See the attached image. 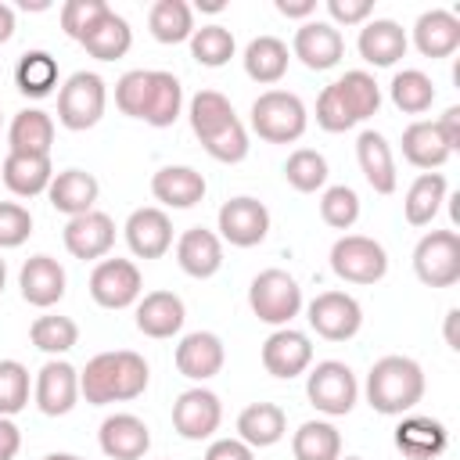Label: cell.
Returning a JSON list of instances; mask_svg holds the SVG:
<instances>
[{
    "label": "cell",
    "instance_id": "59",
    "mask_svg": "<svg viewBox=\"0 0 460 460\" xmlns=\"http://www.w3.org/2000/svg\"><path fill=\"white\" fill-rule=\"evenodd\" d=\"M456 320H460V309H449L446 313V345L449 349H460V341H456Z\"/></svg>",
    "mask_w": 460,
    "mask_h": 460
},
{
    "label": "cell",
    "instance_id": "32",
    "mask_svg": "<svg viewBox=\"0 0 460 460\" xmlns=\"http://www.w3.org/2000/svg\"><path fill=\"white\" fill-rule=\"evenodd\" d=\"M54 119L43 108H22L7 126V147L14 155H50Z\"/></svg>",
    "mask_w": 460,
    "mask_h": 460
},
{
    "label": "cell",
    "instance_id": "40",
    "mask_svg": "<svg viewBox=\"0 0 460 460\" xmlns=\"http://www.w3.org/2000/svg\"><path fill=\"white\" fill-rule=\"evenodd\" d=\"M14 86L25 93V97H47V93H54V86H58V61H54V54H47V50H25L22 58H18V65H14Z\"/></svg>",
    "mask_w": 460,
    "mask_h": 460
},
{
    "label": "cell",
    "instance_id": "42",
    "mask_svg": "<svg viewBox=\"0 0 460 460\" xmlns=\"http://www.w3.org/2000/svg\"><path fill=\"white\" fill-rule=\"evenodd\" d=\"M29 338L40 352L47 356H65L79 345V327L72 316H58V313H47V316H36L32 327H29Z\"/></svg>",
    "mask_w": 460,
    "mask_h": 460
},
{
    "label": "cell",
    "instance_id": "30",
    "mask_svg": "<svg viewBox=\"0 0 460 460\" xmlns=\"http://www.w3.org/2000/svg\"><path fill=\"white\" fill-rule=\"evenodd\" d=\"M284 435H288V417L277 402H252L237 417V438L248 442L252 449L277 446Z\"/></svg>",
    "mask_w": 460,
    "mask_h": 460
},
{
    "label": "cell",
    "instance_id": "51",
    "mask_svg": "<svg viewBox=\"0 0 460 460\" xmlns=\"http://www.w3.org/2000/svg\"><path fill=\"white\" fill-rule=\"evenodd\" d=\"M32 234V216L18 201H0V252L4 248H22Z\"/></svg>",
    "mask_w": 460,
    "mask_h": 460
},
{
    "label": "cell",
    "instance_id": "14",
    "mask_svg": "<svg viewBox=\"0 0 460 460\" xmlns=\"http://www.w3.org/2000/svg\"><path fill=\"white\" fill-rule=\"evenodd\" d=\"M291 54L305 65V68H313V72H327V68H334L341 58H345V36L331 25V22H302L298 29H295V40H291Z\"/></svg>",
    "mask_w": 460,
    "mask_h": 460
},
{
    "label": "cell",
    "instance_id": "18",
    "mask_svg": "<svg viewBox=\"0 0 460 460\" xmlns=\"http://www.w3.org/2000/svg\"><path fill=\"white\" fill-rule=\"evenodd\" d=\"M97 442L108 460H144L151 449V428L137 413H111L101 420Z\"/></svg>",
    "mask_w": 460,
    "mask_h": 460
},
{
    "label": "cell",
    "instance_id": "34",
    "mask_svg": "<svg viewBox=\"0 0 460 460\" xmlns=\"http://www.w3.org/2000/svg\"><path fill=\"white\" fill-rule=\"evenodd\" d=\"M402 158L413 165V169H420V172H431V169H442L446 162H449V147L442 144V137H438V129H435V122H424V119H417V122H410L406 129H402Z\"/></svg>",
    "mask_w": 460,
    "mask_h": 460
},
{
    "label": "cell",
    "instance_id": "21",
    "mask_svg": "<svg viewBox=\"0 0 460 460\" xmlns=\"http://www.w3.org/2000/svg\"><path fill=\"white\" fill-rule=\"evenodd\" d=\"M406 29L392 18H374V22H363L359 29V40H356V50L367 65L374 68H392L399 58H406Z\"/></svg>",
    "mask_w": 460,
    "mask_h": 460
},
{
    "label": "cell",
    "instance_id": "12",
    "mask_svg": "<svg viewBox=\"0 0 460 460\" xmlns=\"http://www.w3.org/2000/svg\"><path fill=\"white\" fill-rule=\"evenodd\" d=\"M223 424V402L216 392L208 388H187L176 395L172 402V428L180 438L187 442H201V438H212Z\"/></svg>",
    "mask_w": 460,
    "mask_h": 460
},
{
    "label": "cell",
    "instance_id": "58",
    "mask_svg": "<svg viewBox=\"0 0 460 460\" xmlns=\"http://www.w3.org/2000/svg\"><path fill=\"white\" fill-rule=\"evenodd\" d=\"M14 36V7L0 4V43H7Z\"/></svg>",
    "mask_w": 460,
    "mask_h": 460
},
{
    "label": "cell",
    "instance_id": "56",
    "mask_svg": "<svg viewBox=\"0 0 460 460\" xmlns=\"http://www.w3.org/2000/svg\"><path fill=\"white\" fill-rule=\"evenodd\" d=\"M22 449V431L11 417H0V460H14Z\"/></svg>",
    "mask_w": 460,
    "mask_h": 460
},
{
    "label": "cell",
    "instance_id": "39",
    "mask_svg": "<svg viewBox=\"0 0 460 460\" xmlns=\"http://www.w3.org/2000/svg\"><path fill=\"white\" fill-rule=\"evenodd\" d=\"M295 460H338L341 456V431L331 420H305L291 435Z\"/></svg>",
    "mask_w": 460,
    "mask_h": 460
},
{
    "label": "cell",
    "instance_id": "25",
    "mask_svg": "<svg viewBox=\"0 0 460 460\" xmlns=\"http://www.w3.org/2000/svg\"><path fill=\"white\" fill-rule=\"evenodd\" d=\"M205 176L190 165H162L151 176V194L165 208H194L205 198Z\"/></svg>",
    "mask_w": 460,
    "mask_h": 460
},
{
    "label": "cell",
    "instance_id": "48",
    "mask_svg": "<svg viewBox=\"0 0 460 460\" xmlns=\"http://www.w3.org/2000/svg\"><path fill=\"white\" fill-rule=\"evenodd\" d=\"M108 11L111 7L104 0H65V7H61V29H65L68 40L83 43Z\"/></svg>",
    "mask_w": 460,
    "mask_h": 460
},
{
    "label": "cell",
    "instance_id": "22",
    "mask_svg": "<svg viewBox=\"0 0 460 460\" xmlns=\"http://www.w3.org/2000/svg\"><path fill=\"white\" fill-rule=\"evenodd\" d=\"M176 262L194 280L216 277L219 266H223V241H219V234L216 230H205V226L183 230L180 241H176Z\"/></svg>",
    "mask_w": 460,
    "mask_h": 460
},
{
    "label": "cell",
    "instance_id": "4",
    "mask_svg": "<svg viewBox=\"0 0 460 460\" xmlns=\"http://www.w3.org/2000/svg\"><path fill=\"white\" fill-rule=\"evenodd\" d=\"M248 305L252 313L270 327H291V320L302 313V288L288 270H262L248 284Z\"/></svg>",
    "mask_w": 460,
    "mask_h": 460
},
{
    "label": "cell",
    "instance_id": "46",
    "mask_svg": "<svg viewBox=\"0 0 460 460\" xmlns=\"http://www.w3.org/2000/svg\"><path fill=\"white\" fill-rule=\"evenodd\" d=\"M201 147L216 158V162H223V165H237V162H244L248 158V129H244V122L234 115L230 122H223L219 129H212L208 137H201Z\"/></svg>",
    "mask_w": 460,
    "mask_h": 460
},
{
    "label": "cell",
    "instance_id": "41",
    "mask_svg": "<svg viewBox=\"0 0 460 460\" xmlns=\"http://www.w3.org/2000/svg\"><path fill=\"white\" fill-rule=\"evenodd\" d=\"M392 104L402 111V115H424L431 104H435V83L431 75H424L420 68H402L392 75Z\"/></svg>",
    "mask_w": 460,
    "mask_h": 460
},
{
    "label": "cell",
    "instance_id": "13",
    "mask_svg": "<svg viewBox=\"0 0 460 460\" xmlns=\"http://www.w3.org/2000/svg\"><path fill=\"white\" fill-rule=\"evenodd\" d=\"M32 399H36L40 413H47V417L72 413V406L79 402V370L68 359H47L36 374Z\"/></svg>",
    "mask_w": 460,
    "mask_h": 460
},
{
    "label": "cell",
    "instance_id": "35",
    "mask_svg": "<svg viewBox=\"0 0 460 460\" xmlns=\"http://www.w3.org/2000/svg\"><path fill=\"white\" fill-rule=\"evenodd\" d=\"M446 194H449V183H446L442 172H420V176L410 183L406 198H402V216H406V223H410V226H428V223L438 216Z\"/></svg>",
    "mask_w": 460,
    "mask_h": 460
},
{
    "label": "cell",
    "instance_id": "60",
    "mask_svg": "<svg viewBox=\"0 0 460 460\" xmlns=\"http://www.w3.org/2000/svg\"><path fill=\"white\" fill-rule=\"evenodd\" d=\"M22 7H25V11H47L50 4H47V0H22Z\"/></svg>",
    "mask_w": 460,
    "mask_h": 460
},
{
    "label": "cell",
    "instance_id": "8",
    "mask_svg": "<svg viewBox=\"0 0 460 460\" xmlns=\"http://www.w3.org/2000/svg\"><path fill=\"white\" fill-rule=\"evenodd\" d=\"M413 273L428 288H453L460 280V234L428 230L413 248Z\"/></svg>",
    "mask_w": 460,
    "mask_h": 460
},
{
    "label": "cell",
    "instance_id": "57",
    "mask_svg": "<svg viewBox=\"0 0 460 460\" xmlns=\"http://www.w3.org/2000/svg\"><path fill=\"white\" fill-rule=\"evenodd\" d=\"M277 11L284 18H305L309 22V14L316 11V0H277Z\"/></svg>",
    "mask_w": 460,
    "mask_h": 460
},
{
    "label": "cell",
    "instance_id": "28",
    "mask_svg": "<svg viewBox=\"0 0 460 460\" xmlns=\"http://www.w3.org/2000/svg\"><path fill=\"white\" fill-rule=\"evenodd\" d=\"M449 446L446 424L431 417H402L395 428V449L410 460H435Z\"/></svg>",
    "mask_w": 460,
    "mask_h": 460
},
{
    "label": "cell",
    "instance_id": "49",
    "mask_svg": "<svg viewBox=\"0 0 460 460\" xmlns=\"http://www.w3.org/2000/svg\"><path fill=\"white\" fill-rule=\"evenodd\" d=\"M29 406V370L18 359H0V417H14Z\"/></svg>",
    "mask_w": 460,
    "mask_h": 460
},
{
    "label": "cell",
    "instance_id": "5",
    "mask_svg": "<svg viewBox=\"0 0 460 460\" xmlns=\"http://www.w3.org/2000/svg\"><path fill=\"white\" fill-rule=\"evenodd\" d=\"M108 108V86L97 72H72L58 90V122L72 133L93 129Z\"/></svg>",
    "mask_w": 460,
    "mask_h": 460
},
{
    "label": "cell",
    "instance_id": "15",
    "mask_svg": "<svg viewBox=\"0 0 460 460\" xmlns=\"http://www.w3.org/2000/svg\"><path fill=\"white\" fill-rule=\"evenodd\" d=\"M262 367L266 374L291 381L298 374H305L313 367V341L309 334L295 331V327H277L266 341H262Z\"/></svg>",
    "mask_w": 460,
    "mask_h": 460
},
{
    "label": "cell",
    "instance_id": "29",
    "mask_svg": "<svg viewBox=\"0 0 460 460\" xmlns=\"http://www.w3.org/2000/svg\"><path fill=\"white\" fill-rule=\"evenodd\" d=\"M413 47L424 58H449L460 47V18L453 11H424L413 25Z\"/></svg>",
    "mask_w": 460,
    "mask_h": 460
},
{
    "label": "cell",
    "instance_id": "20",
    "mask_svg": "<svg viewBox=\"0 0 460 460\" xmlns=\"http://www.w3.org/2000/svg\"><path fill=\"white\" fill-rule=\"evenodd\" d=\"M223 363H226V349L223 338L212 331H190L176 345V370L187 381H208L223 370Z\"/></svg>",
    "mask_w": 460,
    "mask_h": 460
},
{
    "label": "cell",
    "instance_id": "27",
    "mask_svg": "<svg viewBox=\"0 0 460 460\" xmlns=\"http://www.w3.org/2000/svg\"><path fill=\"white\" fill-rule=\"evenodd\" d=\"M97 194H101V183L93 172L86 169H65V172H54L50 187H47V198L58 212H65L68 219L72 216H83L97 205Z\"/></svg>",
    "mask_w": 460,
    "mask_h": 460
},
{
    "label": "cell",
    "instance_id": "7",
    "mask_svg": "<svg viewBox=\"0 0 460 460\" xmlns=\"http://www.w3.org/2000/svg\"><path fill=\"white\" fill-rule=\"evenodd\" d=\"M305 395H309V402H313L320 413H327V417H345V413L356 406V399H359V381H356V374H352L349 363H341V359H323V363H316V367L309 370V377H305Z\"/></svg>",
    "mask_w": 460,
    "mask_h": 460
},
{
    "label": "cell",
    "instance_id": "38",
    "mask_svg": "<svg viewBox=\"0 0 460 460\" xmlns=\"http://www.w3.org/2000/svg\"><path fill=\"white\" fill-rule=\"evenodd\" d=\"M83 47H86V54L97 58V61H119V58H126L129 47H133V29H129V22H126L122 14L108 11V14L97 22V29L83 40Z\"/></svg>",
    "mask_w": 460,
    "mask_h": 460
},
{
    "label": "cell",
    "instance_id": "45",
    "mask_svg": "<svg viewBox=\"0 0 460 460\" xmlns=\"http://www.w3.org/2000/svg\"><path fill=\"white\" fill-rule=\"evenodd\" d=\"M187 119H190V129L194 137H208L212 129H219L223 122L234 119V104L219 93V90H198L190 97V108H187Z\"/></svg>",
    "mask_w": 460,
    "mask_h": 460
},
{
    "label": "cell",
    "instance_id": "1",
    "mask_svg": "<svg viewBox=\"0 0 460 460\" xmlns=\"http://www.w3.org/2000/svg\"><path fill=\"white\" fill-rule=\"evenodd\" d=\"M151 381L147 359L133 349H115V352H97L83 370H79V395L90 406H108V402H129L144 395Z\"/></svg>",
    "mask_w": 460,
    "mask_h": 460
},
{
    "label": "cell",
    "instance_id": "23",
    "mask_svg": "<svg viewBox=\"0 0 460 460\" xmlns=\"http://www.w3.org/2000/svg\"><path fill=\"white\" fill-rule=\"evenodd\" d=\"M356 162H359V172H363V180L370 183L374 194H392L399 187L392 144L377 129H363L359 133V140H356Z\"/></svg>",
    "mask_w": 460,
    "mask_h": 460
},
{
    "label": "cell",
    "instance_id": "54",
    "mask_svg": "<svg viewBox=\"0 0 460 460\" xmlns=\"http://www.w3.org/2000/svg\"><path fill=\"white\" fill-rule=\"evenodd\" d=\"M205 460H255V449L241 438H216L205 449Z\"/></svg>",
    "mask_w": 460,
    "mask_h": 460
},
{
    "label": "cell",
    "instance_id": "2",
    "mask_svg": "<svg viewBox=\"0 0 460 460\" xmlns=\"http://www.w3.org/2000/svg\"><path fill=\"white\" fill-rule=\"evenodd\" d=\"M424 370L410 356H381L367 374V402L374 413L402 417L424 399Z\"/></svg>",
    "mask_w": 460,
    "mask_h": 460
},
{
    "label": "cell",
    "instance_id": "16",
    "mask_svg": "<svg viewBox=\"0 0 460 460\" xmlns=\"http://www.w3.org/2000/svg\"><path fill=\"white\" fill-rule=\"evenodd\" d=\"M122 234H126V244L137 259H162L172 248V219L158 205L133 208Z\"/></svg>",
    "mask_w": 460,
    "mask_h": 460
},
{
    "label": "cell",
    "instance_id": "37",
    "mask_svg": "<svg viewBox=\"0 0 460 460\" xmlns=\"http://www.w3.org/2000/svg\"><path fill=\"white\" fill-rule=\"evenodd\" d=\"M334 90H338V97H341V104H345V111L352 115L356 126L367 122L370 115H377V108H381V86L363 68H352L341 79H334Z\"/></svg>",
    "mask_w": 460,
    "mask_h": 460
},
{
    "label": "cell",
    "instance_id": "47",
    "mask_svg": "<svg viewBox=\"0 0 460 460\" xmlns=\"http://www.w3.org/2000/svg\"><path fill=\"white\" fill-rule=\"evenodd\" d=\"M320 219L331 230H352L359 219V194L349 183H334L320 198Z\"/></svg>",
    "mask_w": 460,
    "mask_h": 460
},
{
    "label": "cell",
    "instance_id": "11",
    "mask_svg": "<svg viewBox=\"0 0 460 460\" xmlns=\"http://www.w3.org/2000/svg\"><path fill=\"white\" fill-rule=\"evenodd\" d=\"M309 327L327 341H349L363 327V305L349 291H320L305 305Z\"/></svg>",
    "mask_w": 460,
    "mask_h": 460
},
{
    "label": "cell",
    "instance_id": "53",
    "mask_svg": "<svg viewBox=\"0 0 460 460\" xmlns=\"http://www.w3.org/2000/svg\"><path fill=\"white\" fill-rule=\"evenodd\" d=\"M327 14H331V25H363L370 22L374 14V4L370 0H327Z\"/></svg>",
    "mask_w": 460,
    "mask_h": 460
},
{
    "label": "cell",
    "instance_id": "50",
    "mask_svg": "<svg viewBox=\"0 0 460 460\" xmlns=\"http://www.w3.org/2000/svg\"><path fill=\"white\" fill-rule=\"evenodd\" d=\"M147 86H151V68H133L115 83V108L129 119L144 115V101H147Z\"/></svg>",
    "mask_w": 460,
    "mask_h": 460
},
{
    "label": "cell",
    "instance_id": "62",
    "mask_svg": "<svg viewBox=\"0 0 460 460\" xmlns=\"http://www.w3.org/2000/svg\"><path fill=\"white\" fill-rule=\"evenodd\" d=\"M4 284H7V262L0 259V295H4Z\"/></svg>",
    "mask_w": 460,
    "mask_h": 460
},
{
    "label": "cell",
    "instance_id": "9",
    "mask_svg": "<svg viewBox=\"0 0 460 460\" xmlns=\"http://www.w3.org/2000/svg\"><path fill=\"white\" fill-rule=\"evenodd\" d=\"M216 230H219V241L234 248H255L270 234V208L252 194H237L219 205Z\"/></svg>",
    "mask_w": 460,
    "mask_h": 460
},
{
    "label": "cell",
    "instance_id": "26",
    "mask_svg": "<svg viewBox=\"0 0 460 460\" xmlns=\"http://www.w3.org/2000/svg\"><path fill=\"white\" fill-rule=\"evenodd\" d=\"M0 176H4V187L14 198H36V194H47V187L54 180V165H50V155H14V151H7V158L0 165Z\"/></svg>",
    "mask_w": 460,
    "mask_h": 460
},
{
    "label": "cell",
    "instance_id": "63",
    "mask_svg": "<svg viewBox=\"0 0 460 460\" xmlns=\"http://www.w3.org/2000/svg\"><path fill=\"white\" fill-rule=\"evenodd\" d=\"M338 460H363V456H338Z\"/></svg>",
    "mask_w": 460,
    "mask_h": 460
},
{
    "label": "cell",
    "instance_id": "55",
    "mask_svg": "<svg viewBox=\"0 0 460 460\" xmlns=\"http://www.w3.org/2000/svg\"><path fill=\"white\" fill-rule=\"evenodd\" d=\"M435 129H438V137H442V144L449 151H460V108L456 104L442 111V119L435 122Z\"/></svg>",
    "mask_w": 460,
    "mask_h": 460
},
{
    "label": "cell",
    "instance_id": "3",
    "mask_svg": "<svg viewBox=\"0 0 460 460\" xmlns=\"http://www.w3.org/2000/svg\"><path fill=\"white\" fill-rule=\"evenodd\" d=\"M309 126V111L291 90H266L252 101V129L266 144H295Z\"/></svg>",
    "mask_w": 460,
    "mask_h": 460
},
{
    "label": "cell",
    "instance_id": "44",
    "mask_svg": "<svg viewBox=\"0 0 460 460\" xmlns=\"http://www.w3.org/2000/svg\"><path fill=\"white\" fill-rule=\"evenodd\" d=\"M284 180H288L298 194H316V190H323V183H327V158H323L320 151H313V147H298V151H291L288 162H284Z\"/></svg>",
    "mask_w": 460,
    "mask_h": 460
},
{
    "label": "cell",
    "instance_id": "6",
    "mask_svg": "<svg viewBox=\"0 0 460 460\" xmlns=\"http://www.w3.org/2000/svg\"><path fill=\"white\" fill-rule=\"evenodd\" d=\"M331 270L345 284H377L388 273V252L367 234H341L331 244Z\"/></svg>",
    "mask_w": 460,
    "mask_h": 460
},
{
    "label": "cell",
    "instance_id": "52",
    "mask_svg": "<svg viewBox=\"0 0 460 460\" xmlns=\"http://www.w3.org/2000/svg\"><path fill=\"white\" fill-rule=\"evenodd\" d=\"M316 126L327 129V133H345V129L356 126L352 115L345 111V104H341L334 83H327V86L320 90V97H316Z\"/></svg>",
    "mask_w": 460,
    "mask_h": 460
},
{
    "label": "cell",
    "instance_id": "33",
    "mask_svg": "<svg viewBox=\"0 0 460 460\" xmlns=\"http://www.w3.org/2000/svg\"><path fill=\"white\" fill-rule=\"evenodd\" d=\"M241 61H244V72H248L252 83L273 86V83L284 79L291 54H288V43H284V40H277V36H255V40L244 47V58H241Z\"/></svg>",
    "mask_w": 460,
    "mask_h": 460
},
{
    "label": "cell",
    "instance_id": "19",
    "mask_svg": "<svg viewBox=\"0 0 460 460\" xmlns=\"http://www.w3.org/2000/svg\"><path fill=\"white\" fill-rule=\"evenodd\" d=\"M65 266L54 259V255H32L25 259L22 273H18V288H22V298L36 309H50L65 298Z\"/></svg>",
    "mask_w": 460,
    "mask_h": 460
},
{
    "label": "cell",
    "instance_id": "17",
    "mask_svg": "<svg viewBox=\"0 0 460 460\" xmlns=\"http://www.w3.org/2000/svg\"><path fill=\"white\" fill-rule=\"evenodd\" d=\"M61 237H65V248H68L72 259H83V262L104 259L111 252V244H115V223H111L108 212L90 208L83 216H72L65 223V234Z\"/></svg>",
    "mask_w": 460,
    "mask_h": 460
},
{
    "label": "cell",
    "instance_id": "61",
    "mask_svg": "<svg viewBox=\"0 0 460 460\" xmlns=\"http://www.w3.org/2000/svg\"><path fill=\"white\" fill-rule=\"evenodd\" d=\"M43 460H83V456H75V453H47Z\"/></svg>",
    "mask_w": 460,
    "mask_h": 460
},
{
    "label": "cell",
    "instance_id": "24",
    "mask_svg": "<svg viewBox=\"0 0 460 460\" xmlns=\"http://www.w3.org/2000/svg\"><path fill=\"white\" fill-rule=\"evenodd\" d=\"M183 320H187V309L176 291H147L137 302V331L147 338H158V341L172 338L180 334Z\"/></svg>",
    "mask_w": 460,
    "mask_h": 460
},
{
    "label": "cell",
    "instance_id": "10",
    "mask_svg": "<svg viewBox=\"0 0 460 460\" xmlns=\"http://www.w3.org/2000/svg\"><path fill=\"white\" fill-rule=\"evenodd\" d=\"M140 291L144 277L133 259H101L90 273V298L101 309H129L133 302H140Z\"/></svg>",
    "mask_w": 460,
    "mask_h": 460
},
{
    "label": "cell",
    "instance_id": "43",
    "mask_svg": "<svg viewBox=\"0 0 460 460\" xmlns=\"http://www.w3.org/2000/svg\"><path fill=\"white\" fill-rule=\"evenodd\" d=\"M234 50H237V43H234V32L226 25L212 22V25L194 29V36H190V58L205 68H223L234 58Z\"/></svg>",
    "mask_w": 460,
    "mask_h": 460
},
{
    "label": "cell",
    "instance_id": "36",
    "mask_svg": "<svg viewBox=\"0 0 460 460\" xmlns=\"http://www.w3.org/2000/svg\"><path fill=\"white\" fill-rule=\"evenodd\" d=\"M147 29L165 47L183 43L194 36V11L187 0H155L147 11Z\"/></svg>",
    "mask_w": 460,
    "mask_h": 460
},
{
    "label": "cell",
    "instance_id": "31",
    "mask_svg": "<svg viewBox=\"0 0 460 460\" xmlns=\"http://www.w3.org/2000/svg\"><path fill=\"white\" fill-rule=\"evenodd\" d=\"M183 111V86L172 72H162V68H151V86H147V101H144V115L140 122L155 126V129H165L180 119Z\"/></svg>",
    "mask_w": 460,
    "mask_h": 460
}]
</instances>
